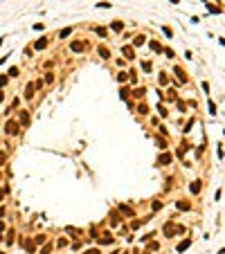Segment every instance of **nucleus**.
Listing matches in <instances>:
<instances>
[{"label": "nucleus", "mask_w": 225, "mask_h": 254, "mask_svg": "<svg viewBox=\"0 0 225 254\" xmlns=\"http://www.w3.org/2000/svg\"><path fill=\"white\" fill-rule=\"evenodd\" d=\"M70 34H72V30H70V27H65V30H63V32H61V38H65V36H70Z\"/></svg>", "instance_id": "obj_2"}, {"label": "nucleus", "mask_w": 225, "mask_h": 254, "mask_svg": "<svg viewBox=\"0 0 225 254\" xmlns=\"http://www.w3.org/2000/svg\"><path fill=\"white\" fill-rule=\"evenodd\" d=\"M9 77H18V68H9Z\"/></svg>", "instance_id": "obj_3"}, {"label": "nucleus", "mask_w": 225, "mask_h": 254, "mask_svg": "<svg viewBox=\"0 0 225 254\" xmlns=\"http://www.w3.org/2000/svg\"><path fill=\"white\" fill-rule=\"evenodd\" d=\"M45 45H47V43H45V41H38V43H36V50H43Z\"/></svg>", "instance_id": "obj_5"}, {"label": "nucleus", "mask_w": 225, "mask_h": 254, "mask_svg": "<svg viewBox=\"0 0 225 254\" xmlns=\"http://www.w3.org/2000/svg\"><path fill=\"white\" fill-rule=\"evenodd\" d=\"M209 113L216 115V103H214V101H209Z\"/></svg>", "instance_id": "obj_4"}, {"label": "nucleus", "mask_w": 225, "mask_h": 254, "mask_svg": "<svg viewBox=\"0 0 225 254\" xmlns=\"http://www.w3.org/2000/svg\"><path fill=\"white\" fill-rule=\"evenodd\" d=\"M124 54H126V59H133V50L131 47H124Z\"/></svg>", "instance_id": "obj_1"}]
</instances>
